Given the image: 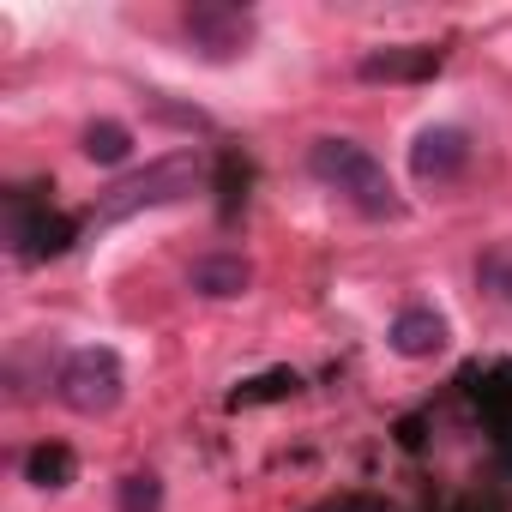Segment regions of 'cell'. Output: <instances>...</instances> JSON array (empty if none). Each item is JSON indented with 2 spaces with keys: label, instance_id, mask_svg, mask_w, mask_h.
I'll use <instances>...</instances> for the list:
<instances>
[{
  "label": "cell",
  "instance_id": "12",
  "mask_svg": "<svg viewBox=\"0 0 512 512\" xmlns=\"http://www.w3.org/2000/svg\"><path fill=\"white\" fill-rule=\"evenodd\" d=\"M476 284L488 290V302L512 308V247H506V241H500V247H488L482 260H476Z\"/></svg>",
  "mask_w": 512,
  "mask_h": 512
},
{
  "label": "cell",
  "instance_id": "1",
  "mask_svg": "<svg viewBox=\"0 0 512 512\" xmlns=\"http://www.w3.org/2000/svg\"><path fill=\"white\" fill-rule=\"evenodd\" d=\"M205 181H211V169H205V157H199V151H169V157H157V163H145V169L121 175L115 187H103V193H97V205H91V229L127 223V217L157 211V205H181V199L205 193Z\"/></svg>",
  "mask_w": 512,
  "mask_h": 512
},
{
  "label": "cell",
  "instance_id": "4",
  "mask_svg": "<svg viewBox=\"0 0 512 512\" xmlns=\"http://www.w3.org/2000/svg\"><path fill=\"white\" fill-rule=\"evenodd\" d=\"M31 193H37V187H13V193H7V241H13V253H19L25 266H43V260H61L79 229H73V217L37 205Z\"/></svg>",
  "mask_w": 512,
  "mask_h": 512
},
{
  "label": "cell",
  "instance_id": "9",
  "mask_svg": "<svg viewBox=\"0 0 512 512\" xmlns=\"http://www.w3.org/2000/svg\"><path fill=\"white\" fill-rule=\"evenodd\" d=\"M187 284H193L199 296H211V302H229V296H241V290L253 284V266L241 260V253H205V260H193Z\"/></svg>",
  "mask_w": 512,
  "mask_h": 512
},
{
  "label": "cell",
  "instance_id": "8",
  "mask_svg": "<svg viewBox=\"0 0 512 512\" xmlns=\"http://www.w3.org/2000/svg\"><path fill=\"white\" fill-rule=\"evenodd\" d=\"M446 338H452V326H446V314H440V308H428V302L398 308V314H392V326H386V344H392L404 362H428V356H440V350H446Z\"/></svg>",
  "mask_w": 512,
  "mask_h": 512
},
{
  "label": "cell",
  "instance_id": "11",
  "mask_svg": "<svg viewBox=\"0 0 512 512\" xmlns=\"http://www.w3.org/2000/svg\"><path fill=\"white\" fill-rule=\"evenodd\" d=\"M79 151H85L91 163L115 169V163H127V157H133V127H121V121H91V127L79 133Z\"/></svg>",
  "mask_w": 512,
  "mask_h": 512
},
{
  "label": "cell",
  "instance_id": "6",
  "mask_svg": "<svg viewBox=\"0 0 512 512\" xmlns=\"http://www.w3.org/2000/svg\"><path fill=\"white\" fill-rule=\"evenodd\" d=\"M464 163H470V133L452 127V121H434V127H422V133L410 139V175H416L422 187L458 181Z\"/></svg>",
  "mask_w": 512,
  "mask_h": 512
},
{
  "label": "cell",
  "instance_id": "7",
  "mask_svg": "<svg viewBox=\"0 0 512 512\" xmlns=\"http://www.w3.org/2000/svg\"><path fill=\"white\" fill-rule=\"evenodd\" d=\"M446 67V49H434V43H398V49H374V55H362L356 61V79H368V85H416V79H434Z\"/></svg>",
  "mask_w": 512,
  "mask_h": 512
},
{
  "label": "cell",
  "instance_id": "13",
  "mask_svg": "<svg viewBox=\"0 0 512 512\" xmlns=\"http://www.w3.org/2000/svg\"><path fill=\"white\" fill-rule=\"evenodd\" d=\"M115 506H121V512H157V506H163V482H157L151 470H133V476H121V488H115Z\"/></svg>",
  "mask_w": 512,
  "mask_h": 512
},
{
  "label": "cell",
  "instance_id": "3",
  "mask_svg": "<svg viewBox=\"0 0 512 512\" xmlns=\"http://www.w3.org/2000/svg\"><path fill=\"white\" fill-rule=\"evenodd\" d=\"M55 398L73 410V416H109L121 398H127V368L109 344H85V350H67L61 368H55Z\"/></svg>",
  "mask_w": 512,
  "mask_h": 512
},
{
  "label": "cell",
  "instance_id": "5",
  "mask_svg": "<svg viewBox=\"0 0 512 512\" xmlns=\"http://www.w3.org/2000/svg\"><path fill=\"white\" fill-rule=\"evenodd\" d=\"M181 37L199 61L223 67L235 55L253 49V13L247 7H229V0H193V7L181 13Z\"/></svg>",
  "mask_w": 512,
  "mask_h": 512
},
{
  "label": "cell",
  "instance_id": "10",
  "mask_svg": "<svg viewBox=\"0 0 512 512\" xmlns=\"http://www.w3.org/2000/svg\"><path fill=\"white\" fill-rule=\"evenodd\" d=\"M79 476V458H73V446H61V440H43V446H31L25 452V482L31 488H67Z\"/></svg>",
  "mask_w": 512,
  "mask_h": 512
},
{
  "label": "cell",
  "instance_id": "2",
  "mask_svg": "<svg viewBox=\"0 0 512 512\" xmlns=\"http://www.w3.org/2000/svg\"><path fill=\"white\" fill-rule=\"evenodd\" d=\"M308 169H314L332 193H344L362 217H404V199H398L386 163H380L368 145H356V139H314V145H308Z\"/></svg>",
  "mask_w": 512,
  "mask_h": 512
}]
</instances>
